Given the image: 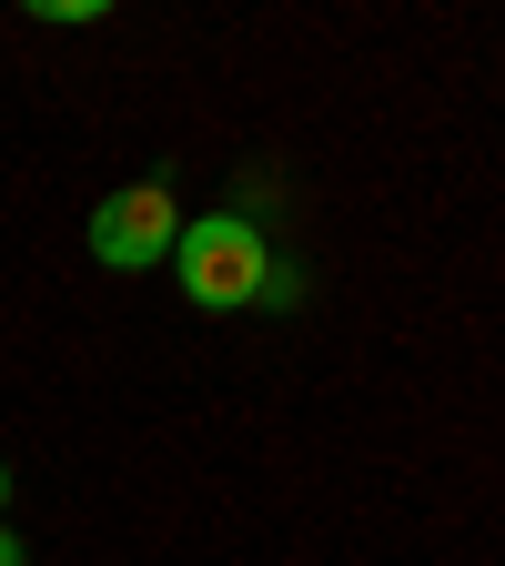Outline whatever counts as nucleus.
<instances>
[{
    "mask_svg": "<svg viewBox=\"0 0 505 566\" xmlns=\"http://www.w3.org/2000/svg\"><path fill=\"white\" fill-rule=\"evenodd\" d=\"M0 506H11V465H0Z\"/></svg>",
    "mask_w": 505,
    "mask_h": 566,
    "instance_id": "4",
    "label": "nucleus"
},
{
    "mask_svg": "<svg viewBox=\"0 0 505 566\" xmlns=\"http://www.w3.org/2000/svg\"><path fill=\"white\" fill-rule=\"evenodd\" d=\"M82 243H92L102 273H152V263H172V243H182V202H172V182H122V192H102Z\"/></svg>",
    "mask_w": 505,
    "mask_h": 566,
    "instance_id": "2",
    "label": "nucleus"
},
{
    "mask_svg": "<svg viewBox=\"0 0 505 566\" xmlns=\"http://www.w3.org/2000/svg\"><path fill=\"white\" fill-rule=\"evenodd\" d=\"M0 566H31V546H21V536H11V526H0Z\"/></svg>",
    "mask_w": 505,
    "mask_h": 566,
    "instance_id": "3",
    "label": "nucleus"
},
{
    "mask_svg": "<svg viewBox=\"0 0 505 566\" xmlns=\"http://www.w3.org/2000/svg\"><path fill=\"white\" fill-rule=\"evenodd\" d=\"M172 283H182L202 314H243V304H263V283H273V243H263V223H253V212H182Z\"/></svg>",
    "mask_w": 505,
    "mask_h": 566,
    "instance_id": "1",
    "label": "nucleus"
}]
</instances>
